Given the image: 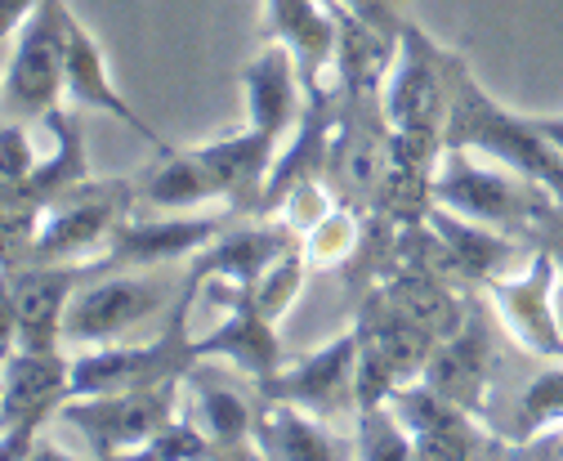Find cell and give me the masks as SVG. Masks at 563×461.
Returning a JSON list of instances; mask_svg holds the SVG:
<instances>
[{
    "instance_id": "cell-10",
    "label": "cell",
    "mask_w": 563,
    "mask_h": 461,
    "mask_svg": "<svg viewBox=\"0 0 563 461\" xmlns=\"http://www.w3.org/2000/svg\"><path fill=\"white\" fill-rule=\"evenodd\" d=\"M242 211L229 207L220 216H157V220H125L112 242L103 246L99 260L81 265V274H121V270H157V265H175L184 255H201L216 242Z\"/></svg>"
},
{
    "instance_id": "cell-1",
    "label": "cell",
    "mask_w": 563,
    "mask_h": 461,
    "mask_svg": "<svg viewBox=\"0 0 563 461\" xmlns=\"http://www.w3.org/2000/svg\"><path fill=\"white\" fill-rule=\"evenodd\" d=\"M452 63L456 54L434 45L416 23L402 28L398 54L380 86V112L394 144L420 166H439L448 153V108H452Z\"/></svg>"
},
{
    "instance_id": "cell-19",
    "label": "cell",
    "mask_w": 563,
    "mask_h": 461,
    "mask_svg": "<svg viewBox=\"0 0 563 461\" xmlns=\"http://www.w3.org/2000/svg\"><path fill=\"white\" fill-rule=\"evenodd\" d=\"M45 125L54 135L49 157H41V166L32 171V179L23 188H5V193L27 197V202H41V207H54L58 197H67L73 188H81L90 179V157H86V135H81L77 117L67 112L63 103L45 117Z\"/></svg>"
},
{
    "instance_id": "cell-30",
    "label": "cell",
    "mask_w": 563,
    "mask_h": 461,
    "mask_svg": "<svg viewBox=\"0 0 563 461\" xmlns=\"http://www.w3.org/2000/svg\"><path fill=\"white\" fill-rule=\"evenodd\" d=\"M554 309H559V327H563V270H559V287H554Z\"/></svg>"
},
{
    "instance_id": "cell-8",
    "label": "cell",
    "mask_w": 563,
    "mask_h": 461,
    "mask_svg": "<svg viewBox=\"0 0 563 461\" xmlns=\"http://www.w3.org/2000/svg\"><path fill=\"white\" fill-rule=\"evenodd\" d=\"M554 287H559V260L545 246H537L519 270L483 283L487 305L497 309L515 345L545 363H563V327L554 309Z\"/></svg>"
},
{
    "instance_id": "cell-4",
    "label": "cell",
    "mask_w": 563,
    "mask_h": 461,
    "mask_svg": "<svg viewBox=\"0 0 563 461\" xmlns=\"http://www.w3.org/2000/svg\"><path fill=\"white\" fill-rule=\"evenodd\" d=\"M184 376H162L112 394H77L63 404L67 426H77L95 457H134L166 421L179 417Z\"/></svg>"
},
{
    "instance_id": "cell-18",
    "label": "cell",
    "mask_w": 563,
    "mask_h": 461,
    "mask_svg": "<svg viewBox=\"0 0 563 461\" xmlns=\"http://www.w3.org/2000/svg\"><path fill=\"white\" fill-rule=\"evenodd\" d=\"M372 300H380L389 314H398L402 322L420 327V332L434 337V341H448L452 332H461V327H465V309L452 296V287L439 274H426V270H394V274H385L380 287L372 292Z\"/></svg>"
},
{
    "instance_id": "cell-13",
    "label": "cell",
    "mask_w": 563,
    "mask_h": 461,
    "mask_svg": "<svg viewBox=\"0 0 563 461\" xmlns=\"http://www.w3.org/2000/svg\"><path fill=\"white\" fill-rule=\"evenodd\" d=\"M63 103H73V108H95V112L112 117L117 125L130 130V135L144 140L157 157H162V153H175V144L157 135V125H153L148 117H139V112L125 103V95L117 90V81H112V73H108V54H103L99 36H95L77 14L67 19V77H63Z\"/></svg>"
},
{
    "instance_id": "cell-6",
    "label": "cell",
    "mask_w": 563,
    "mask_h": 461,
    "mask_svg": "<svg viewBox=\"0 0 563 461\" xmlns=\"http://www.w3.org/2000/svg\"><path fill=\"white\" fill-rule=\"evenodd\" d=\"M67 0H41L32 19L10 36V68H5V117L45 121L63 103L67 77Z\"/></svg>"
},
{
    "instance_id": "cell-20",
    "label": "cell",
    "mask_w": 563,
    "mask_h": 461,
    "mask_svg": "<svg viewBox=\"0 0 563 461\" xmlns=\"http://www.w3.org/2000/svg\"><path fill=\"white\" fill-rule=\"evenodd\" d=\"M144 202H153L157 211H192L206 202H224V193L197 149H175L162 153L157 171L144 179Z\"/></svg>"
},
{
    "instance_id": "cell-12",
    "label": "cell",
    "mask_w": 563,
    "mask_h": 461,
    "mask_svg": "<svg viewBox=\"0 0 563 461\" xmlns=\"http://www.w3.org/2000/svg\"><path fill=\"white\" fill-rule=\"evenodd\" d=\"M157 309H166V283L148 278V274H125L121 278H95L86 287H77L73 305H67V327L63 341L67 345H112L121 337H130L139 322H148Z\"/></svg>"
},
{
    "instance_id": "cell-28",
    "label": "cell",
    "mask_w": 563,
    "mask_h": 461,
    "mask_svg": "<svg viewBox=\"0 0 563 461\" xmlns=\"http://www.w3.org/2000/svg\"><path fill=\"white\" fill-rule=\"evenodd\" d=\"M41 6V0H0V19H5V36H14L27 19H32V10Z\"/></svg>"
},
{
    "instance_id": "cell-7",
    "label": "cell",
    "mask_w": 563,
    "mask_h": 461,
    "mask_svg": "<svg viewBox=\"0 0 563 461\" xmlns=\"http://www.w3.org/2000/svg\"><path fill=\"white\" fill-rule=\"evenodd\" d=\"M73 399V359L63 350H5V389H0V448L5 457H32L45 417Z\"/></svg>"
},
{
    "instance_id": "cell-9",
    "label": "cell",
    "mask_w": 563,
    "mask_h": 461,
    "mask_svg": "<svg viewBox=\"0 0 563 461\" xmlns=\"http://www.w3.org/2000/svg\"><path fill=\"white\" fill-rule=\"evenodd\" d=\"M358 345H363L358 327H349V332L318 345L313 354L282 363L268 381H260V399H282L318 417L358 413Z\"/></svg>"
},
{
    "instance_id": "cell-17",
    "label": "cell",
    "mask_w": 563,
    "mask_h": 461,
    "mask_svg": "<svg viewBox=\"0 0 563 461\" xmlns=\"http://www.w3.org/2000/svg\"><path fill=\"white\" fill-rule=\"evenodd\" d=\"M255 457L273 461H344L354 457V439L331 435L318 413L282 404V399H260L255 413Z\"/></svg>"
},
{
    "instance_id": "cell-15",
    "label": "cell",
    "mask_w": 563,
    "mask_h": 461,
    "mask_svg": "<svg viewBox=\"0 0 563 461\" xmlns=\"http://www.w3.org/2000/svg\"><path fill=\"white\" fill-rule=\"evenodd\" d=\"M184 408L210 435V443H216L220 457H251L255 452V413H260V404H251L233 381L206 372V359H192V367L184 376Z\"/></svg>"
},
{
    "instance_id": "cell-24",
    "label": "cell",
    "mask_w": 563,
    "mask_h": 461,
    "mask_svg": "<svg viewBox=\"0 0 563 461\" xmlns=\"http://www.w3.org/2000/svg\"><path fill=\"white\" fill-rule=\"evenodd\" d=\"M134 457H148V461H201V457H220V452H216L210 435L192 417H175L144 448H139Z\"/></svg>"
},
{
    "instance_id": "cell-26",
    "label": "cell",
    "mask_w": 563,
    "mask_h": 461,
    "mask_svg": "<svg viewBox=\"0 0 563 461\" xmlns=\"http://www.w3.org/2000/svg\"><path fill=\"white\" fill-rule=\"evenodd\" d=\"M523 417H528V430L563 426V363H554V372L537 376L523 389Z\"/></svg>"
},
{
    "instance_id": "cell-25",
    "label": "cell",
    "mask_w": 563,
    "mask_h": 461,
    "mask_svg": "<svg viewBox=\"0 0 563 461\" xmlns=\"http://www.w3.org/2000/svg\"><path fill=\"white\" fill-rule=\"evenodd\" d=\"M32 121H5V135H0V175H5V188H23L32 179V171L41 166V153L32 144Z\"/></svg>"
},
{
    "instance_id": "cell-27",
    "label": "cell",
    "mask_w": 563,
    "mask_h": 461,
    "mask_svg": "<svg viewBox=\"0 0 563 461\" xmlns=\"http://www.w3.org/2000/svg\"><path fill=\"white\" fill-rule=\"evenodd\" d=\"M340 6H349V10H354L358 19H367L372 28H380L385 36H402V28H407V19H402V0H340Z\"/></svg>"
},
{
    "instance_id": "cell-16",
    "label": "cell",
    "mask_w": 563,
    "mask_h": 461,
    "mask_svg": "<svg viewBox=\"0 0 563 461\" xmlns=\"http://www.w3.org/2000/svg\"><path fill=\"white\" fill-rule=\"evenodd\" d=\"M487 372H492L487 332L474 318H465L461 332H452L448 341H439L430 350L420 381H426L430 389H439L443 399H452L456 408L483 417V408H487Z\"/></svg>"
},
{
    "instance_id": "cell-21",
    "label": "cell",
    "mask_w": 563,
    "mask_h": 461,
    "mask_svg": "<svg viewBox=\"0 0 563 461\" xmlns=\"http://www.w3.org/2000/svg\"><path fill=\"white\" fill-rule=\"evenodd\" d=\"M363 220L354 211V202H335L309 233H305V255H309V265H327V270H344V265H354L358 251H363Z\"/></svg>"
},
{
    "instance_id": "cell-14",
    "label": "cell",
    "mask_w": 563,
    "mask_h": 461,
    "mask_svg": "<svg viewBox=\"0 0 563 461\" xmlns=\"http://www.w3.org/2000/svg\"><path fill=\"white\" fill-rule=\"evenodd\" d=\"M305 95H309V86H305L296 50L287 41L268 36L260 45V54L246 63V73H242L246 125L264 130V135H273L277 144H287V130H296V121L305 112Z\"/></svg>"
},
{
    "instance_id": "cell-29",
    "label": "cell",
    "mask_w": 563,
    "mask_h": 461,
    "mask_svg": "<svg viewBox=\"0 0 563 461\" xmlns=\"http://www.w3.org/2000/svg\"><path fill=\"white\" fill-rule=\"evenodd\" d=\"M528 117H532V112H528ZM532 125H537L541 135L563 153V117H532Z\"/></svg>"
},
{
    "instance_id": "cell-5",
    "label": "cell",
    "mask_w": 563,
    "mask_h": 461,
    "mask_svg": "<svg viewBox=\"0 0 563 461\" xmlns=\"http://www.w3.org/2000/svg\"><path fill=\"white\" fill-rule=\"evenodd\" d=\"M134 184L130 179H86L54 207H45L36 246L27 265H90L103 255L112 233L130 220Z\"/></svg>"
},
{
    "instance_id": "cell-2",
    "label": "cell",
    "mask_w": 563,
    "mask_h": 461,
    "mask_svg": "<svg viewBox=\"0 0 563 461\" xmlns=\"http://www.w3.org/2000/svg\"><path fill=\"white\" fill-rule=\"evenodd\" d=\"M448 149H470L492 162H506L519 175L537 179L563 202V153L532 125L528 112H506L492 99L465 58L456 54L452 63V108H448Z\"/></svg>"
},
{
    "instance_id": "cell-22",
    "label": "cell",
    "mask_w": 563,
    "mask_h": 461,
    "mask_svg": "<svg viewBox=\"0 0 563 461\" xmlns=\"http://www.w3.org/2000/svg\"><path fill=\"white\" fill-rule=\"evenodd\" d=\"M354 457L363 461H407L416 457L407 426L398 421V413L389 404H363L354 413Z\"/></svg>"
},
{
    "instance_id": "cell-11",
    "label": "cell",
    "mask_w": 563,
    "mask_h": 461,
    "mask_svg": "<svg viewBox=\"0 0 563 461\" xmlns=\"http://www.w3.org/2000/svg\"><path fill=\"white\" fill-rule=\"evenodd\" d=\"M81 265H19L5 270V350H63L67 305Z\"/></svg>"
},
{
    "instance_id": "cell-23",
    "label": "cell",
    "mask_w": 563,
    "mask_h": 461,
    "mask_svg": "<svg viewBox=\"0 0 563 461\" xmlns=\"http://www.w3.org/2000/svg\"><path fill=\"white\" fill-rule=\"evenodd\" d=\"M305 278H309V255H305V238H300V242H291V246L282 251L273 265L255 278L251 296H255V305L277 322L282 314L296 305V296L305 292Z\"/></svg>"
},
{
    "instance_id": "cell-3",
    "label": "cell",
    "mask_w": 563,
    "mask_h": 461,
    "mask_svg": "<svg viewBox=\"0 0 563 461\" xmlns=\"http://www.w3.org/2000/svg\"><path fill=\"white\" fill-rule=\"evenodd\" d=\"M434 202L478 224L532 238L541 216L559 197L506 162H492V157L478 162L470 149H448L434 166Z\"/></svg>"
}]
</instances>
